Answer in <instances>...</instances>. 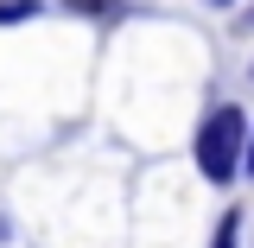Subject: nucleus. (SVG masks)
Segmentation results:
<instances>
[{"instance_id":"nucleus-5","label":"nucleus","mask_w":254,"mask_h":248,"mask_svg":"<svg viewBox=\"0 0 254 248\" xmlns=\"http://www.w3.org/2000/svg\"><path fill=\"white\" fill-rule=\"evenodd\" d=\"M242 172L254 178V127H248V140H242Z\"/></svg>"},{"instance_id":"nucleus-6","label":"nucleus","mask_w":254,"mask_h":248,"mask_svg":"<svg viewBox=\"0 0 254 248\" xmlns=\"http://www.w3.org/2000/svg\"><path fill=\"white\" fill-rule=\"evenodd\" d=\"M242 26H248V32H254V6H248V13H242Z\"/></svg>"},{"instance_id":"nucleus-2","label":"nucleus","mask_w":254,"mask_h":248,"mask_svg":"<svg viewBox=\"0 0 254 248\" xmlns=\"http://www.w3.org/2000/svg\"><path fill=\"white\" fill-rule=\"evenodd\" d=\"M45 13V0H0V26H26Z\"/></svg>"},{"instance_id":"nucleus-4","label":"nucleus","mask_w":254,"mask_h":248,"mask_svg":"<svg viewBox=\"0 0 254 248\" xmlns=\"http://www.w3.org/2000/svg\"><path fill=\"white\" fill-rule=\"evenodd\" d=\"M64 6H76V13H95V19H115V13H121V0H64Z\"/></svg>"},{"instance_id":"nucleus-3","label":"nucleus","mask_w":254,"mask_h":248,"mask_svg":"<svg viewBox=\"0 0 254 248\" xmlns=\"http://www.w3.org/2000/svg\"><path fill=\"white\" fill-rule=\"evenodd\" d=\"M242 242V210H222L216 217V236H210V248H235Z\"/></svg>"},{"instance_id":"nucleus-8","label":"nucleus","mask_w":254,"mask_h":248,"mask_svg":"<svg viewBox=\"0 0 254 248\" xmlns=\"http://www.w3.org/2000/svg\"><path fill=\"white\" fill-rule=\"evenodd\" d=\"M210 6H235V0H210Z\"/></svg>"},{"instance_id":"nucleus-1","label":"nucleus","mask_w":254,"mask_h":248,"mask_svg":"<svg viewBox=\"0 0 254 248\" xmlns=\"http://www.w3.org/2000/svg\"><path fill=\"white\" fill-rule=\"evenodd\" d=\"M242 140H248V115H242L235 102H216V108L197 121L190 159H197L203 185H235V178H242Z\"/></svg>"},{"instance_id":"nucleus-7","label":"nucleus","mask_w":254,"mask_h":248,"mask_svg":"<svg viewBox=\"0 0 254 248\" xmlns=\"http://www.w3.org/2000/svg\"><path fill=\"white\" fill-rule=\"evenodd\" d=\"M0 242H6V217H0Z\"/></svg>"}]
</instances>
